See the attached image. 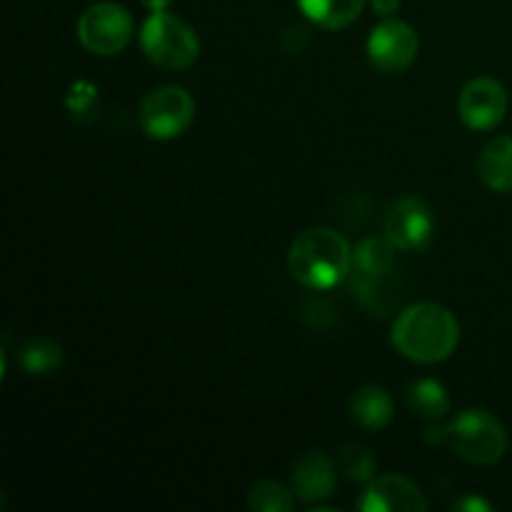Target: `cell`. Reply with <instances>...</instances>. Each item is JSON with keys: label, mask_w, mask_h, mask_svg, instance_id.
<instances>
[{"label": "cell", "mask_w": 512, "mask_h": 512, "mask_svg": "<svg viewBox=\"0 0 512 512\" xmlns=\"http://www.w3.org/2000/svg\"><path fill=\"white\" fill-rule=\"evenodd\" d=\"M508 113V93L493 78H473L458 98V115L470 130H493Z\"/></svg>", "instance_id": "9c48e42d"}, {"label": "cell", "mask_w": 512, "mask_h": 512, "mask_svg": "<svg viewBox=\"0 0 512 512\" xmlns=\"http://www.w3.org/2000/svg\"><path fill=\"white\" fill-rule=\"evenodd\" d=\"M478 175L495 193H512V135L485 143L478 155Z\"/></svg>", "instance_id": "4fadbf2b"}, {"label": "cell", "mask_w": 512, "mask_h": 512, "mask_svg": "<svg viewBox=\"0 0 512 512\" xmlns=\"http://www.w3.org/2000/svg\"><path fill=\"white\" fill-rule=\"evenodd\" d=\"M290 275L310 290H330L353 270V248L333 228H310L288 250Z\"/></svg>", "instance_id": "7a4b0ae2"}, {"label": "cell", "mask_w": 512, "mask_h": 512, "mask_svg": "<svg viewBox=\"0 0 512 512\" xmlns=\"http://www.w3.org/2000/svg\"><path fill=\"white\" fill-rule=\"evenodd\" d=\"M393 415V398L388 395V390L378 388V385H363L350 398V418L355 425L370 430V433L388 428L393 423Z\"/></svg>", "instance_id": "7c38bea8"}, {"label": "cell", "mask_w": 512, "mask_h": 512, "mask_svg": "<svg viewBox=\"0 0 512 512\" xmlns=\"http://www.w3.org/2000/svg\"><path fill=\"white\" fill-rule=\"evenodd\" d=\"M300 13L325 30L348 28L360 18L365 0H295Z\"/></svg>", "instance_id": "9a60e30c"}, {"label": "cell", "mask_w": 512, "mask_h": 512, "mask_svg": "<svg viewBox=\"0 0 512 512\" xmlns=\"http://www.w3.org/2000/svg\"><path fill=\"white\" fill-rule=\"evenodd\" d=\"M423 440L430 445H445V425H430L423 433Z\"/></svg>", "instance_id": "7402d4cb"}, {"label": "cell", "mask_w": 512, "mask_h": 512, "mask_svg": "<svg viewBox=\"0 0 512 512\" xmlns=\"http://www.w3.org/2000/svg\"><path fill=\"white\" fill-rule=\"evenodd\" d=\"M385 235L393 240V245L405 253H423L430 245L435 233L433 210L425 200L408 195L390 205L385 213Z\"/></svg>", "instance_id": "ba28073f"}, {"label": "cell", "mask_w": 512, "mask_h": 512, "mask_svg": "<svg viewBox=\"0 0 512 512\" xmlns=\"http://www.w3.org/2000/svg\"><path fill=\"white\" fill-rule=\"evenodd\" d=\"M408 405L418 418L443 420L450 410V395L443 383L433 378H423L410 385Z\"/></svg>", "instance_id": "2e32d148"}, {"label": "cell", "mask_w": 512, "mask_h": 512, "mask_svg": "<svg viewBox=\"0 0 512 512\" xmlns=\"http://www.w3.org/2000/svg\"><path fill=\"white\" fill-rule=\"evenodd\" d=\"M338 468L348 475L355 483H370L375 478V463L373 453L368 448H360V445H345L338 453Z\"/></svg>", "instance_id": "d6986e66"}, {"label": "cell", "mask_w": 512, "mask_h": 512, "mask_svg": "<svg viewBox=\"0 0 512 512\" xmlns=\"http://www.w3.org/2000/svg\"><path fill=\"white\" fill-rule=\"evenodd\" d=\"M195 118V100L180 85H160L140 103V128L153 140L180 138Z\"/></svg>", "instance_id": "5b68a950"}, {"label": "cell", "mask_w": 512, "mask_h": 512, "mask_svg": "<svg viewBox=\"0 0 512 512\" xmlns=\"http://www.w3.org/2000/svg\"><path fill=\"white\" fill-rule=\"evenodd\" d=\"M420 50V38L413 25L398 18L380 20L368 38V58L375 70L398 75L415 63Z\"/></svg>", "instance_id": "52a82bcc"}, {"label": "cell", "mask_w": 512, "mask_h": 512, "mask_svg": "<svg viewBox=\"0 0 512 512\" xmlns=\"http://www.w3.org/2000/svg\"><path fill=\"white\" fill-rule=\"evenodd\" d=\"M335 488H338V465L323 450H310L295 463L293 490L303 503H323L333 498Z\"/></svg>", "instance_id": "8fae6325"}, {"label": "cell", "mask_w": 512, "mask_h": 512, "mask_svg": "<svg viewBox=\"0 0 512 512\" xmlns=\"http://www.w3.org/2000/svg\"><path fill=\"white\" fill-rule=\"evenodd\" d=\"M18 360L25 373L30 375H48L63 365V348L53 338L35 335L28 338L18 350Z\"/></svg>", "instance_id": "e0dca14e"}, {"label": "cell", "mask_w": 512, "mask_h": 512, "mask_svg": "<svg viewBox=\"0 0 512 512\" xmlns=\"http://www.w3.org/2000/svg\"><path fill=\"white\" fill-rule=\"evenodd\" d=\"M295 490L285 488L278 480H260L250 488L248 508L255 512H290L295 510Z\"/></svg>", "instance_id": "ac0fdd59"}, {"label": "cell", "mask_w": 512, "mask_h": 512, "mask_svg": "<svg viewBox=\"0 0 512 512\" xmlns=\"http://www.w3.org/2000/svg\"><path fill=\"white\" fill-rule=\"evenodd\" d=\"M445 445L468 463L495 465L508 453V433L493 413L470 408L445 425Z\"/></svg>", "instance_id": "3957f363"}, {"label": "cell", "mask_w": 512, "mask_h": 512, "mask_svg": "<svg viewBox=\"0 0 512 512\" xmlns=\"http://www.w3.org/2000/svg\"><path fill=\"white\" fill-rule=\"evenodd\" d=\"M133 35V18L118 3H95L78 18V40L93 55H118Z\"/></svg>", "instance_id": "8992f818"}, {"label": "cell", "mask_w": 512, "mask_h": 512, "mask_svg": "<svg viewBox=\"0 0 512 512\" xmlns=\"http://www.w3.org/2000/svg\"><path fill=\"white\" fill-rule=\"evenodd\" d=\"M170 3H173V0H143V5L150 10V13H160V10H168Z\"/></svg>", "instance_id": "603a6c76"}, {"label": "cell", "mask_w": 512, "mask_h": 512, "mask_svg": "<svg viewBox=\"0 0 512 512\" xmlns=\"http://www.w3.org/2000/svg\"><path fill=\"white\" fill-rule=\"evenodd\" d=\"M453 510H460V512H490V510H493V505H490L488 500L478 498V495H465V498H460L458 503L453 505Z\"/></svg>", "instance_id": "ffe728a7"}, {"label": "cell", "mask_w": 512, "mask_h": 512, "mask_svg": "<svg viewBox=\"0 0 512 512\" xmlns=\"http://www.w3.org/2000/svg\"><path fill=\"white\" fill-rule=\"evenodd\" d=\"M390 340L403 358L435 365L455 353L460 343V325L445 305L415 303L395 318Z\"/></svg>", "instance_id": "6da1fadb"}, {"label": "cell", "mask_w": 512, "mask_h": 512, "mask_svg": "<svg viewBox=\"0 0 512 512\" xmlns=\"http://www.w3.org/2000/svg\"><path fill=\"white\" fill-rule=\"evenodd\" d=\"M395 253H398V248H395L388 235L385 238L370 235V238H363L353 248V270L365 275V278H388L390 270L395 268Z\"/></svg>", "instance_id": "5bb4252c"}, {"label": "cell", "mask_w": 512, "mask_h": 512, "mask_svg": "<svg viewBox=\"0 0 512 512\" xmlns=\"http://www.w3.org/2000/svg\"><path fill=\"white\" fill-rule=\"evenodd\" d=\"M370 5L380 18H393L400 8V0H370Z\"/></svg>", "instance_id": "44dd1931"}, {"label": "cell", "mask_w": 512, "mask_h": 512, "mask_svg": "<svg viewBox=\"0 0 512 512\" xmlns=\"http://www.w3.org/2000/svg\"><path fill=\"white\" fill-rule=\"evenodd\" d=\"M355 508L360 512H425L430 505L413 480L398 473H385L365 483Z\"/></svg>", "instance_id": "30bf717a"}, {"label": "cell", "mask_w": 512, "mask_h": 512, "mask_svg": "<svg viewBox=\"0 0 512 512\" xmlns=\"http://www.w3.org/2000/svg\"><path fill=\"white\" fill-rule=\"evenodd\" d=\"M140 48L158 68L185 70L198 60L200 40L183 18L160 10L150 13L140 28Z\"/></svg>", "instance_id": "277c9868"}]
</instances>
